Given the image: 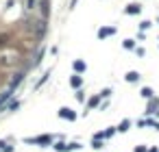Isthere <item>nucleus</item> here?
Here are the masks:
<instances>
[{"mask_svg": "<svg viewBox=\"0 0 159 152\" xmlns=\"http://www.w3.org/2000/svg\"><path fill=\"white\" fill-rule=\"evenodd\" d=\"M113 33H116V28H100V31H98V37L105 39V37H111Z\"/></svg>", "mask_w": 159, "mask_h": 152, "instance_id": "5", "label": "nucleus"}, {"mask_svg": "<svg viewBox=\"0 0 159 152\" xmlns=\"http://www.w3.org/2000/svg\"><path fill=\"white\" fill-rule=\"evenodd\" d=\"M35 5H37V0H26V7L29 9H35Z\"/></svg>", "mask_w": 159, "mask_h": 152, "instance_id": "16", "label": "nucleus"}, {"mask_svg": "<svg viewBox=\"0 0 159 152\" xmlns=\"http://www.w3.org/2000/svg\"><path fill=\"white\" fill-rule=\"evenodd\" d=\"M52 135H39V137H33V139H24L26 143H52Z\"/></svg>", "mask_w": 159, "mask_h": 152, "instance_id": "1", "label": "nucleus"}, {"mask_svg": "<svg viewBox=\"0 0 159 152\" xmlns=\"http://www.w3.org/2000/svg\"><path fill=\"white\" fill-rule=\"evenodd\" d=\"M126 81H129V83L140 81V72H129V74H126Z\"/></svg>", "mask_w": 159, "mask_h": 152, "instance_id": "9", "label": "nucleus"}, {"mask_svg": "<svg viewBox=\"0 0 159 152\" xmlns=\"http://www.w3.org/2000/svg\"><path fill=\"white\" fill-rule=\"evenodd\" d=\"M142 96L150 100V98H153V89H150V87H144V89H142Z\"/></svg>", "mask_w": 159, "mask_h": 152, "instance_id": "13", "label": "nucleus"}, {"mask_svg": "<svg viewBox=\"0 0 159 152\" xmlns=\"http://www.w3.org/2000/svg\"><path fill=\"white\" fill-rule=\"evenodd\" d=\"M7 39H9V35H0V48L7 46Z\"/></svg>", "mask_w": 159, "mask_h": 152, "instance_id": "15", "label": "nucleus"}, {"mask_svg": "<svg viewBox=\"0 0 159 152\" xmlns=\"http://www.w3.org/2000/svg\"><path fill=\"white\" fill-rule=\"evenodd\" d=\"M70 85H72V87H76V89H79V87H81V85H83V78H81V76H79V74H74V76H72V81H70Z\"/></svg>", "mask_w": 159, "mask_h": 152, "instance_id": "6", "label": "nucleus"}, {"mask_svg": "<svg viewBox=\"0 0 159 152\" xmlns=\"http://www.w3.org/2000/svg\"><path fill=\"white\" fill-rule=\"evenodd\" d=\"M129 126H131V120H122V122L116 126V131H120V133H126V131H129Z\"/></svg>", "mask_w": 159, "mask_h": 152, "instance_id": "4", "label": "nucleus"}, {"mask_svg": "<svg viewBox=\"0 0 159 152\" xmlns=\"http://www.w3.org/2000/svg\"><path fill=\"white\" fill-rule=\"evenodd\" d=\"M122 46H124L126 50H133V48H135V41H133V39H124V44H122Z\"/></svg>", "mask_w": 159, "mask_h": 152, "instance_id": "12", "label": "nucleus"}, {"mask_svg": "<svg viewBox=\"0 0 159 152\" xmlns=\"http://www.w3.org/2000/svg\"><path fill=\"white\" fill-rule=\"evenodd\" d=\"M109 93H111V89H103V91H100V98H103V96H105V98H107V96H109Z\"/></svg>", "mask_w": 159, "mask_h": 152, "instance_id": "20", "label": "nucleus"}, {"mask_svg": "<svg viewBox=\"0 0 159 152\" xmlns=\"http://www.w3.org/2000/svg\"><path fill=\"white\" fill-rule=\"evenodd\" d=\"M140 11H142V7H140V5H129V7H126V13H129V15L140 13Z\"/></svg>", "mask_w": 159, "mask_h": 152, "instance_id": "8", "label": "nucleus"}, {"mask_svg": "<svg viewBox=\"0 0 159 152\" xmlns=\"http://www.w3.org/2000/svg\"><path fill=\"white\" fill-rule=\"evenodd\" d=\"M92 148H94V150H103V141L94 137V141H92Z\"/></svg>", "mask_w": 159, "mask_h": 152, "instance_id": "14", "label": "nucleus"}, {"mask_svg": "<svg viewBox=\"0 0 159 152\" xmlns=\"http://www.w3.org/2000/svg\"><path fill=\"white\" fill-rule=\"evenodd\" d=\"M17 107H20V102H17V100H15V102H11V104H9V111H15Z\"/></svg>", "mask_w": 159, "mask_h": 152, "instance_id": "17", "label": "nucleus"}, {"mask_svg": "<svg viewBox=\"0 0 159 152\" xmlns=\"http://www.w3.org/2000/svg\"><path fill=\"white\" fill-rule=\"evenodd\" d=\"M98 100H100V93H98V96H94V98H89V102H87V107H89V109H94V107L98 104Z\"/></svg>", "mask_w": 159, "mask_h": 152, "instance_id": "10", "label": "nucleus"}, {"mask_svg": "<svg viewBox=\"0 0 159 152\" xmlns=\"http://www.w3.org/2000/svg\"><path fill=\"white\" fill-rule=\"evenodd\" d=\"M135 152H148V148H144V146H138V148H135Z\"/></svg>", "mask_w": 159, "mask_h": 152, "instance_id": "19", "label": "nucleus"}, {"mask_svg": "<svg viewBox=\"0 0 159 152\" xmlns=\"http://www.w3.org/2000/svg\"><path fill=\"white\" fill-rule=\"evenodd\" d=\"M59 115H61V117H65V120H76V113H74L72 109H61V111H59Z\"/></svg>", "mask_w": 159, "mask_h": 152, "instance_id": "3", "label": "nucleus"}, {"mask_svg": "<svg viewBox=\"0 0 159 152\" xmlns=\"http://www.w3.org/2000/svg\"><path fill=\"white\" fill-rule=\"evenodd\" d=\"M74 70H76V74H81V72H85V70H87V65H85V61H74Z\"/></svg>", "mask_w": 159, "mask_h": 152, "instance_id": "7", "label": "nucleus"}, {"mask_svg": "<svg viewBox=\"0 0 159 152\" xmlns=\"http://www.w3.org/2000/svg\"><path fill=\"white\" fill-rule=\"evenodd\" d=\"M157 107H159V100H157V98H155V100L150 98V102H148V107H146V113H148V115H150V113H159Z\"/></svg>", "mask_w": 159, "mask_h": 152, "instance_id": "2", "label": "nucleus"}, {"mask_svg": "<svg viewBox=\"0 0 159 152\" xmlns=\"http://www.w3.org/2000/svg\"><path fill=\"white\" fill-rule=\"evenodd\" d=\"M140 26H142V31H146V28H148V26H150V22H148V20H144V22H142V24H140Z\"/></svg>", "mask_w": 159, "mask_h": 152, "instance_id": "18", "label": "nucleus"}, {"mask_svg": "<svg viewBox=\"0 0 159 152\" xmlns=\"http://www.w3.org/2000/svg\"><path fill=\"white\" fill-rule=\"evenodd\" d=\"M55 150H57V152H68V143L59 141V143H55Z\"/></svg>", "mask_w": 159, "mask_h": 152, "instance_id": "11", "label": "nucleus"}]
</instances>
